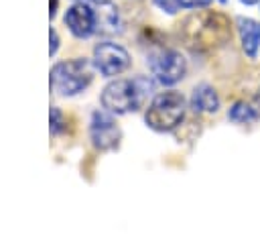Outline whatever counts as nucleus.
I'll return each instance as SVG.
<instances>
[{
    "mask_svg": "<svg viewBox=\"0 0 260 242\" xmlns=\"http://www.w3.org/2000/svg\"><path fill=\"white\" fill-rule=\"evenodd\" d=\"M95 12V28L104 35L108 33H116L118 26H120V18H118V6L112 4V2H100L98 8L93 10Z\"/></svg>",
    "mask_w": 260,
    "mask_h": 242,
    "instance_id": "obj_9",
    "label": "nucleus"
},
{
    "mask_svg": "<svg viewBox=\"0 0 260 242\" xmlns=\"http://www.w3.org/2000/svg\"><path fill=\"white\" fill-rule=\"evenodd\" d=\"M152 92V83L138 79H116L108 83L102 92V106L112 114H128L140 108L144 96Z\"/></svg>",
    "mask_w": 260,
    "mask_h": 242,
    "instance_id": "obj_2",
    "label": "nucleus"
},
{
    "mask_svg": "<svg viewBox=\"0 0 260 242\" xmlns=\"http://www.w3.org/2000/svg\"><path fill=\"white\" fill-rule=\"evenodd\" d=\"M228 118L234 120V122H252V120L258 118V112H256L250 104H246V102H236V104L230 108Z\"/></svg>",
    "mask_w": 260,
    "mask_h": 242,
    "instance_id": "obj_12",
    "label": "nucleus"
},
{
    "mask_svg": "<svg viewBox=\"0 0 260 242\" xmlns=\"http://www.w3.org/2000/svg\"><path fill=\"white\" fill-rule=\"evenodd\" d=\"M49 41H51V43H49V53H51V55H55V53H57V49H59V37H57V33H55L53 28L49 31Z\"/></svg>",
    "mask_w": 260,
    "mask_h": 242,
    "instance_id": "obj_15",
    "label": "nucleus"
},
{
    "mask_svg": "<svg viewBox=\"0 0 260 242\" xmlns=\"http://www.w3.org/2000/svg\"><path fill=\"white\" fill-rule=\"evenodd\" d=\"M89 136H91V144L98 150H112L120 144L122 130L110 114L93 112L91 124H89Z\"/></svg>",
    "mask_w": 260,
    "mask_h": 242,
    "instance_id": "obj_7",
    "label": "nucleus"
},
{
    "mask_svg": "<svg viewBox=\"0 0 260 242\" xmlns=\"http://www.w3.org/2000/svg\"><path fill=\"white\" fill-rule=\"evenodd\" d=\"M65 24L75 37H89L95 31V12L83 2L73 4L65 14Z\"/></svg>",
    "mask_w": 260,
    "mask_h": 242,
    "instance_id": "obj_8",
    "label": "nucleus"
},
{
    "mask_svg": "<svg viewBox=\"0 0 260 242\" xmlns=\"http://www.w3.org/2000/svg\"><path fill=\"white\" fill-rule=\"evenodd\" d=\"M49 120H51V134H59L63 130V114L59 108L51 106V114H49Z\"/></svg>",
    "mask_w": 260,
    "mask_h": 242,
    "instance_id": "obj_13",
    "label": "nucleus"
},
{
    "mask_svg": "<svg viewBox=\"0 0 260 242\" xmlns=\"http://www.w3.org/2000/svg\"><path fill=\"white\" fill-rule=\"evenodd\" d=\"M185 118V98L179 92H162L154 96L150 106L146 108L144 120L152 130L167 132L181 124Z\"/></svg>",
    "mask_w": 260,
    "mask_h": 242,
    "instance_id": "obj_3",
    "label": "nucleus"
},
{
    "mask_svg": "<svg viewBox=\"0 0 260 242\" xmlns=\"http://www.w3.org/2000/svg\"><path fill=\"white\" fill-rule=\"evenodd\" d=\"M191 108L195 112H217L219 108V96L211 85H197L191 96Z\"/></svg>",
    "mask_w": 260,
    "mask_h": 242,
    "instance_id": "obj_10",
    "label": "nucleus"
},
{
    "mask_svg": "<svg viewBox=\"0 0 260 242\" xmlns=\"http://www.w3.org/2000/svg\"><path fill=\"white\" fill-rule=\"evenodd\" d=\"M91 83V67L85 59L61 61L51 69V87L59 96H75Z\"/></svg>",
    "mask_w": 260,
    "mask_h": 242,
    "instance_id": "obj_4",
    "label": "nucleus"
},
{
    "mask_svg": "<svg viewBox=\"0 0 260 242\" xmlns=\"http://www.w3.org/2000/svg\"><path fill=\"white\" fill-rule=\"evenodd\" d=\"M55 12H57V0H51V10H49V14L55 16Z\"/></svg>",
    "mask_w": 260,
    "mask_h": 242,
    "instance_id": "obj_17",
    "label": "nucleus"
},
{
    "mask_svg": "<svg viewBox=\"0 0 260 242\" xmlns=\"http://www.w3.org/2000/svg\"><path fill=\"white\" fill-rule=\"evenodd\" d=\"M93 63L102 75L112 77L122 73L130 65V55L124 47L116 43H100L93 49Z\"/></svg>",
    "mask_w": 260,
    "mask_h": 242,
    "instance_id": "obj_6",
    "label": "nucleus"
},
{
    "mask_svg": "<svg viewBox=\"0 0 260 242\" xmlns=\"http://www.w3.org/2000/svg\"><path fill=\"white\" fill-rule=\"evenodd\" d=\"M150 69L158 83L173 85L185 77L187 63H185L183 55L177 51H160L150 59Z\"/></svg>",
    "mask_w": 260,
    "mask_h": 242,
    "instance_id": "obj_5",
    "label": "nucleus"
},
{
    "mask_svg": "<svg viewBox=\"0 0 260 242\" xmlns=\"http://www.w3.org/2000/svg\"><path fill=\"white\" fill-rule=\"evenodd\" d=\"M183 39L191 49H213L230 39V20L219 12H199L185 18L181 26Z\"/></svg>",
    "mask_w": 260,
    "mask_h": 242,
    "instance_id": "obj_1",
    "label": "nucleus"
},
{
    "mask_svg": "<svg viewBox=\"0 0 260 242\" xmlns=\"http://www.w3.org/2000/svg\"><path fill=\"white\" fill-rule=\"evenodd\" d=\"M211 0H181V6L185 8H199V6H207Z\"/></svg>",
    "mask_w": 260,
    "mask_h": 242,
    "instance_id": "obj_16",
    "label": "nucleus"
},
{
    "mask_svg": "<svg viewBox=\"0 0 260 242\" xmlns=\"http://www.w3.org/2000/svg\"><path fill=\"white\" fill-rule=\"evenodd\" d=\"M238 28L242 37V47L248 57H256L258 45H260V26L252 18H238Z\"/></svg>",
    "mask_w": 260,
    "mask_h": 242,
    "instance_id": "obj_11",
    "label": "nucleus"
},
{
    "mask_svg": "<svg viewBox=\"0 0 260 242\" xmlns=\"http://www.w3.org/2000/svg\"><path fill=\"white\" fill-rule=\"evenodd\" d=\"M83 2H100V0H83Z\"/></svg>",
    "mask_w": 260,
    "mask_h": 242,
    "instance_id": "obj_19",
    "label": "nucleus"
},
{
    "mask_svg": "<svg viewBox=\"0 0 260 242\" xmlns=\"http://www.w3.org/2000/svg\"><path fill=\"white\" fill-rule=\"evenodd\" d=\"M221 2H225V0H221Z\"/></svg>",
    "mask_w": 260,
    "mask_h": 242,
    "instance_id": "obj_20",
    "label": "nucleus"
},
{
    "mask_svg": "<svg viewBox=\"0 0 260 242\" xmlns=\"http://www.w3.org/2000/svg\"><path fill=\"white\" fill-rule=\"evenodd\" d=\"M242 2H244V4H256L258 0H242Z\"/></svg>",
    "mask_w": 260,
    "mask_h": 242,
    "instance_id": "obj_18",
    "label": "nucleus"
},
{
    "mask_svg": "<svg viewBox=\"0 0 260 242\" xmlns=\"http://www.w3.org/2000/svg\"><path fill=\"white\" fill-rule=\"evenodd\" d=\"M154 4L158 8H162L165 12H169V14H175L181 8V0H154Z\"/></svg>",
    "mask_w": 260,
    "mask_h": 242,
    "instance_id": "obj_14",
    "label": "nucleus"
}]
</instances>
